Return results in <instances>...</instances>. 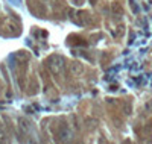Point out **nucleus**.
I'll return each mask as SVG.
<instances>
[{"instance_id": "nucleus-5", "label": "nucleus", "mask_w": 152, "mask_h": 144, "mask_svg": "<svg viewBox=\"0 0 152 144\" xmlns=\"http://www.w3.org/2000/svg\"><path fill=\"white\" fill-rule=\"evenodd\" d=\"M5 141H6V135L3 132V129L0 127V143H5Z\"/></svg>"}, {"instance_id": "nucleus-6", "label": "nucleus", "mask_w": 152, "mask_h": 144, "mask_svg": "<svg viewBox=\"0 0 152 144\" xmlns=\"http://www.w3.org/2000/svg\"><path fill=\"white\" fill-rule=\"evenodd\" d=\"M113 11H114V12H116V11H117V12H122V6H120L119 3H113Z\"/></svg>"}, {"instance_id": "nucleus-2", "label": "nucleus", "mask_w": 152, "mask_h": 144, "mask_svg": "<svg viewBox=\"0 0 152 144\" xmlns=\"http://www.w3.org/2000/svg\"><path fill=\"white\" fill-rule=\"evenodd\" d=\"M69 70H70V74L73 77H79V76H82L85 73V67H84V64L81 61H73L70 64V68Z\"/></svg>"}, {"instance_id": "nucleus-4", "label": "nucleus", "mask_w": 152, "mask_h": 144, "mask_svg": "<svg viewBox=\"0 0 152 144\" xmlns=\"http://www.w3.org/2000/svg\"><path fill=\"white\" fill-rule=\"evenodd\" d=\"M18 127L23 130V132H31V126L24 119H18Z\"/></svg>"}, {"instance_id": "nucleus-1", "label": "nucleus", "mask_w": 152, "mask_h": 144, "mask_svg": "<svg viewBox=\"0 0 152 144\" xmlns=\"http://www.w3.org/2000/svg\"><path fill=\"white\" fill-rule=\"evenodd\" d=\"M47 67L50 70V73L58 76V74H62L64 73V68H66V62L64 59H62L61 56L58 55H53V56H50L47 59Z\"/></svg>"}, {"instance_id": "nucleus-3", "label": "nucleus", "mask_w": 152, "mask_h": 144, "mask_svg": "<svg viewBox=\"0 0 152 144\" xmlns=\"http://www.w3.org/2000/svg\"><path fill=\"white\" fill-rule=\"evenodd\" d=\"M5 29H6L9 33H18V32H20V28H18L15 23H12V21H6Z\"/></svg>"}]
</instances>
